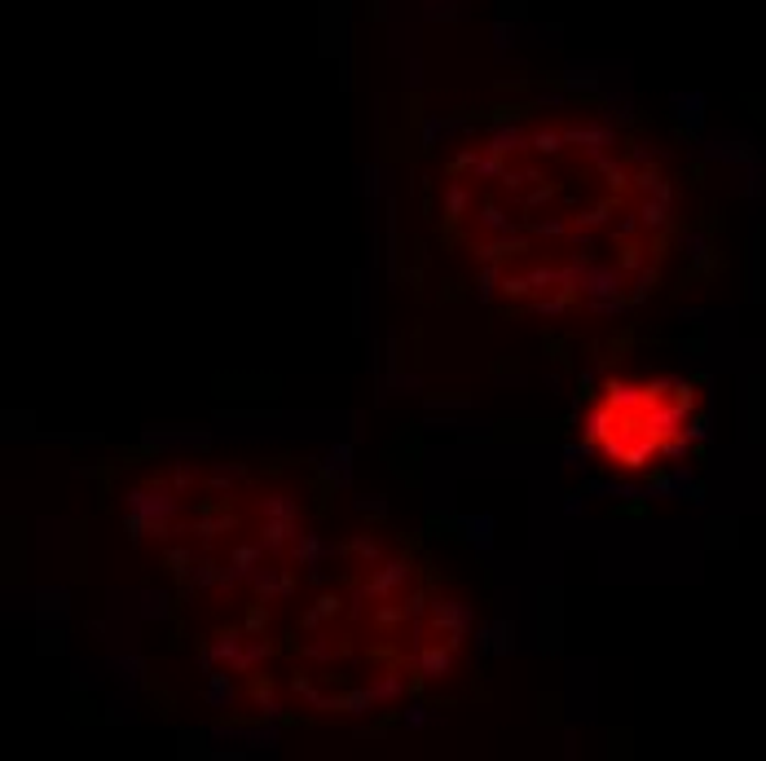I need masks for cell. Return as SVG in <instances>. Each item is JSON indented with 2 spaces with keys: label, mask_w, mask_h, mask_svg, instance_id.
I'll use <instances>...</instances> for the list:
<instances>
[{
  "label": "cell",
  "mask_w": 766,
  "mask_h": 761,
  "mask_svg": "<svg viewBox=\"0 0 766 761\" xmlns=\"http://www.w3.org/2000/svg\"><path fill=\"white\" fill-rule=\"evenodd\" d=\"M701 427V392L696 383L669 375H608L582 414L577 440L595 467L638 480L669 463H678Z\"/></svg>",
  "instance_id": "1"
}]
</instances>
